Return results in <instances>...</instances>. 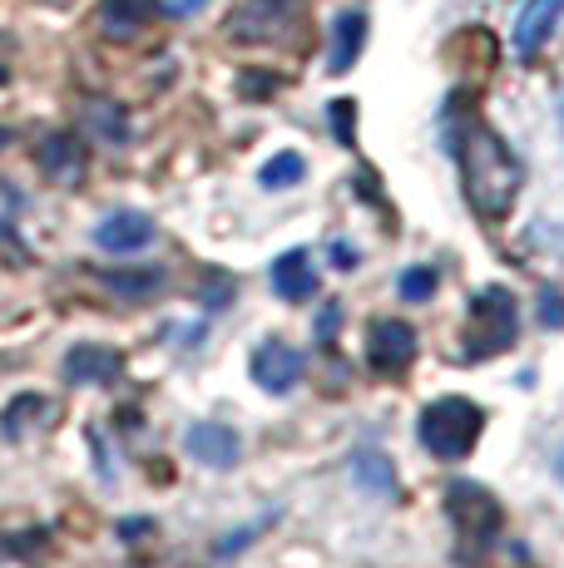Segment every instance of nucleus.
<instances>
[{
	"mask_svg": "<svg viewBox=\"0 0 564 568\" xmlns=\"http://www.w3.org/2000/svg\"><path fill=\"white\" fill-rule=\"evenodd\" d=\"M455 169H461V193L471 203V213L481 223H501L515 207L520 189H525V163L515 159V149L495 134L481 119H465L455 129Z\"/></svg>",
	"mask_w": 564,
	"mask_h": 568,
	"instance_id": "f257e3e1",
	"label": "nucleus"
},
{
	"mask_svg": "<svg viewBox=\"0 0 564 568\" xmlns=\"http://www.w3.org/2000/svg\"><path fill=\"white\" fill-rule=\"evenodd\" d=\"M481 435H485V410L471 396H436L416 415L421 450L441 465H461L481 445Z\"/></svg>",
	"mask_w": 564,
	"mask_h": 568,
	"instance_id": "f03ea898",
	"label": "nucleus"
},
{
	"mask_svg": "<svg viewBox=\"0 0 564 568\" xmlns=\"http://www.w3.org/2000/svg\"><path fill=\"white\" fill-rule=\"evenodd\" d=\"M515 342H520V302L505 282H491V287H481L471 297L461 356L465 362H491V356H505Z\"/></svg>",
	"mask_w": 564,
	"mask_h": 568,
	"instance_id": "7ed1b4c3",
	"label": "nucleus"
},
{
	"mask_svg": "<svg viewBox=\"0 0 564 568\" xmlns=\"http://www.w3.org/2000/svg\"><path fill=\"white\" fill-rule=\"evenodd\" d=\"M446 519H451L455 539L465 544V559L485 554L505 529L501 499H495L485 485H475V479H451L446 485Z\"/></svg>",
	"mask_w": 564,
	"mask_h": 568,
	"instance_id": "20e7f679",
	"label": "nucleus"
},
{
	"mask_svg": "<svg viewBox=\"0 0 564 568\" xmlns=\"http://www.w3.org/2000/svg\"><path fill=\"white\" fill-rule=\"evenodd\" d=\"M416 356H421V336L411 322H401V316H376V322L366 326V366L382 381H401L416 366Z\"/></svg>",
	"mask_w": 564,
	"mask_h": 568,
	"instance_id": "39448f33",
	"label": "nucleus"
},
{
	"mask_svg": "<svg viewBox=\"0 0 564 568\" xmlns=\"http://www.w3.org/2000/svg\"><path fill=\"white\" fill-rule=\"evenodd\" d=\"M228 36L248 45H288L298 36V0H248L243 10H233Z\"/></svg>",
	"mask_w": 564,
	"mask_h": 568,
	"instance_id": "423d86ee",
	"label": "nucleus"
},
{
	"mask_svg": "<svg viewBox=\"0 0 564 568\" xmlns=\"http://www.w3.org/2000/svg\"><path fill=\"white\" fill-rule=\"evenodd\" d=\"M248 371H253V381L268 390V396H288V390L302 381V371H308V356H302L298 346H288L282 336H268V342L253 346Z\"/></svg>",
	"mask_w": 564,
	"mask_h": 568,
	"instance_id": "0eeeda50",
	"label": "nucleus"
},
{
	"mask_svg": "<svg viewBox=\"0 0 564 568\" xmlns=\"http://www.w3.org/2000/svg\"><path fill=\"white\" fill-rule=\"evenodd\" d=\"M183 450L203 469H233L243 460V435L223 420H193L189 430H183Z\"/></svg>",
	"mask_w": 564,
	"mask_h": 568,
	"instance_id": "6e6552de",
	"label": "nucleus"
},
{
	"mask_svg": "<svg viewBox=\"0 0 564 568\" xmlns=\"http://www.w3.org/2000/svg\"><path fill=\"white\" fill-rule=\"evenodd\" d=\"M60 371L70 386H114V381H124V352L104 342H74Z\"/></svg>",
	"mask_w": 564,
	"mask_h": 568,
	"instance_id": "1a4fd4ad",
	"label": "nucleus"
},
{
	"mask_svg": "<svg viewBox=\"0 0 564 568\" xmlns=\"http://www.w3.org/2000/svg\"><path fill=\"white\" fill-rule=\"evenodd\" d=\"M154 217L139 213V207H119V213H110L100 227H94V243L104 247V253L114 257H129V253H144L149 243H154Z\"/></svg>",
	"mask_w": 564,
	"mask_h": 568,
	"instance_id": "9d476101",
	"label": "nucleus"
},
{
	"mask_svg": "<svg viewBox=\"0 0 564 568\" xmlns=\"http://www.w3.org/2000/svg\"><path fill=\"white\" fill-rule=\"evenodd\" d=\"M36 163L46 179L56 183H80L84 179V144L74 134H64V129H56V134H46L36 144Z\"/></svg>",
	"mask_w": 564,
	"mask_h": 568,
	"instance_id": "9b49d317",
	"label": "nucleus"
},
{
	"mask_svg": "<svg viewBox=\"0 0 564 568\" xmlns=\"http://www.w3.org/2000/svg\"><path fill=\"white\" fill-rule=\"evenodd\" d=\"M564 16V0H525V10H520L515 20V50L525 54V60H535L540 50H545V40L555 36Z\"/></svg>",
	"mask_w": 564,
	"mask_h": 568,
	"instance_id": "f8f14e48",
	"label": "nucleus"
},
{
	"mask_svg": "<svg viewBox=\"0 0 564 568\" xmlns=\"http://www.w3.org/2000/svg\"><path fill=\"white\" fill-rule=\"evenodd\" d=\"M273 292L282 302H308L318 297V267H312V253L308 247H292L273 262Z\"/></svg>",
	"mask_w": 564,
	"mask_h": 568,
	"instance_id": "ddd939ff",
	"label": "nucleus"
},
{
	"mask_svg": "<svg viewBox=\"0 0 564 568\" xmlns=\"http://www.w3.org/2000/svg\"><path fill=\"white\" fill-rule=\"evenodd\" d=\"M362 45H366V10H342V16L332 20L328 70L332 74H346L356 60H362Z\"/></svg>",
	"mask_w": 564,
	"mask_h": 568,
	"instance_id": "4468645a",
	"label": "nucleus"
},
{
	"mask_svg": "<svg viewBox=\"0 0 564 568\" xmlns=\"http://www.w3.org/2000/svg\"><path fill=\"white\" fill-rule=\"evenodd\" d=\"M346 469H352V479H356V489H366V495H382V499H396V465H392V455H382V450H352V460H346Z\"/></svg>",
	"mask_w": 564,
	"mask_h": 568,
	"instance_id": "2eb2a0df",
	"label": "nucleus"
},
{
	"mask_svg": "<svg viewBox=\"0 0 564 568\" xmlns=\"http://www.w3.org/2000/svg\"><path fill=\"white\" fill-rule=\"evenodd\" d=\"M154 20V0H100V30L110 40H134Z\"/></svg>",
	"mask_w": 564,
	"mask_h": 568,
	"instance_id": "dca6fc26",
	"label": "nucleus"
},
{
	"mask_svg": "<svg viewBox=\"0 0 564 568\" xmlns=\"http://www.w3.org/2000/svg\"><path fill=\"white\" fill-rule=\"evenodd\" d=\"M36 415H56V406H50L46 396H20V400H10V406H6V420H0V435H6V440H26L36 425H46V420H36Z\"/></svg>",
	"mask_w": 564,
	"mask_h": 568,
	"instance_id": "f3484780",
	"label": "nucleus"
},
{
	"mask_svg": "<svg viewBox=\"0 0 564 568\" xmlns=\"http://www.w3.org/2000/svg\"><path fill=\"white\" fill-rule=\"evenodd\" d=\"M84 124H90L104 144H129V114L114 100H90L84 104Z\"/></svg>",
	"mask_w": 564,
	"mask_h": 568,
	"instance_id": "a211bd4d",
	"label": "nucleus"
},
{
	"mask_svg": "<svg viewBox=\"0 0 564 568\" xmlns=\"http://www.w3.org/2000/svg\"><path fill=\"white\" fill-rule=\"evenodd\" d=\"M100 282L104 287H114L119 297L134 302V297H149V292L164 287V272L159 267H149V272H100Z\"/></svg>",
	"mask_w": 564,
	"mask_h": 568,
	"instance_id": "6ab92c4d",
	"label": "nucleus"
},
{
	"mask_svg": "<svg viewBox=\"0 0 564 568\" xmlns=\"http://www.w3.org/2000/svg\"><path fill=\"white\" fill-rule=\"evenodd\" d=\"M302 173H308L302 154H273L263 169H258V183H263L268 193H278V189H292V183H302Z\"/></svg>",
	"mask_w": 564,
	"mask_h": 568,
	"instance_id": "aec40b11",
	"label": "nucleus"
},
{
	"mask_svg": "<svg viewBox=\"0 0 564 568\" xmlns=\"http://www.w3.org/2000/svg\"><path fill=\"white\" fill-rule=\"evenodd\" d=\"M436 287H441V272L426 267V262H416V267H406L396 277L401 302H431V297H436Z\"/></svg>",
	"mask_w": 564,
	"mask_h": 568,
	"instance_id": "412c9836",
	"label": "nucleus"
},
{
	"mask_svg": "<svg viewBox=\"0 0 564 568\" xmlns=\"http://www.w3.org/2000/svg\"><path fill=\"white\" fill-rule=\"evenodd\" d=\"M268 524H278V509H273V515H268V519H258V524H243V529L223 534V539H219V544H213V554H219V559H238V554H243V549H248V544H253V539H258V534H263V529H268Z\"/></svg>",
	"mask_w": 564,
	"mask_h": 568,
	"instance_id": "4be33fe9",
	"label": "nucleus"
},
{
	"mask_svg": "<svg viewBox=\"0 0 564 568\" xmlns=\"http://www.w3.org/2000/svg\"><path fill=\"white\" fill-rule=\"evenodd\" d=\"M328 119H332V134H338V144L342 149H356V104L352 100H332Z\"/></svg>",
	"mask_w": 564,
	"mask_h": 568,
	"instance_id": "5701e85b",
	"label": "nucleus"
},
{
	"mask_svg": "<svg viewBox=\"0 0 564 568\" xmlns=\"http://www.w3.org/2000/svg\"><path fill=\"white\" fill-rule=\"evenodd\" d=\"M203 307L209 312H228L233 307V277H219V272H209V282H203Z\"/></svg>",
	"mask_w": 564,
	"mask_h": 568,
	"instance_id": "b1692460",
	"label": "nucleus"
},
{
	"mask_svg": "<svg viewBox=\"0 0 564 568\" xmlns=\"http://www.w3.org/2000/svg\"><path fill=\"white\" fill-rule=\"evenodd\" d=\"M540 322H545L550 332L564 326V292L560 287H540Z\"/></svg>",
	"mask_w": 564,
	"mask_h": 568,
	"instance_id": "393cba45",
	"label": "nucleus"
},
{
	"mask_svg": "<svg viewBox=\"0 0 564 568\" xmlns=\"http://www.w3.org/2000/svg\"><path fill=\"white\" fill-rule=\"evenodd\" d=\"M238 90H243L248 100H268V94L278 90V74H243V80H238Z\"/></svg>",
	"mask_w": 564,
	"mask_h": 568,
	"instance_id": "a878e982",
	"label": "nucleus"
},
{
	"mask_svg": "<svg viewBox=\"0 0 564 568\" xmlns=\"http://www.w3.org/2000/svg\"><path fill=\"white\" fill-rule=\"evenodd\" d=\"M338 326H342V307H338V302H328L322 316H318V342L332 346V332H338Z\"/></svg>",
	"mask_w": 564,
	"mask_h": 568,
	"instance_id": "bb28decb",
	"label": "nucleus"
},
{
	"mask_svg": "<svg viewBox=\"0 0 564 568\" xmlns=\"http://www.w3.org/2000/svg\"><path fill=\"white\" fill-rule=\"evenodd\" d=\"M203 6H209V0H164V16H173V20H189V16H199Z\"/></svg>",
	"mask_w": 564,
	"mask_h": 568,
	"instance_id": "cd10ccee",
	"label": "nucleus"
},
{
	"mask_svg": "<svg viewBox=\"0 0 564 568\" xmlns=\"http://www.w3.org/2000/svg\"><path fill=\"white\" fill-rule=\"evenodd\" d=\"M328 253H332V267H342V272L356 267V247H352V243H332Z\"/></svg>",
	"mask_w": 564,
	"mask_h": 568,
	"instance_id": "c85d7f7f",
	"label": "nucleus"
},
{
	"mask_svg": "<svg viewBox=\"0 0 564 568\" xmlns=\"http://www.w3.org/2000/svg\"><path fill=\"white\" fill-rule=\"evenodd\" d=\"M555 475H560V485H564V445H560V455H555Z\"/></svg>",
	"mask_w": 564,
	"mask_h": 568,
	"instance_id": "c756f323",
	"label": "nucleus"
},
{
	"mask_svg": "<svg viewBox=\"0 0 564 568\" xmlns=\"http://www.w3.org/2000/svg\"><path fill=\"white\" fill-rule=\"evenodd\" d=\"M6 144H10V129H6V124H0V149H6Z\"/></svg>",
	"mask_w": 564,
	"mask_h": 568,
	"instance_id": "7c9ffc66",
	"label": "nucleus"
},
{
	"mask_svg": "<svg viewBox=\"0 0 564 568\" xmlns=\"http://www.w3.org/2000/svg\"><path fill=\"white\" fill-rule=\"evenodd\" d=\"M555 247H560V257H564V227H560V233H555Z\"/></svg>",
	"mask_w": 564,
	"mask_h": 568,
	"instance_id": "2f4dec72",
	"label": "nucleus"
},
{
	"mask_svg": "<svg viewBox=\"0 0 564 568\" xmlns=\"http://www.w3.org/2000/svg\"><path fill=\"white\" fill-rule=\"evenodd\" d=\"M560 134H564V100H560Z\"/></svg>",
	"mask_w": 564,
	"mask_h": 568,
	"instance_id": "473e14b6",
	"label": "nucleus"
},
{
	"mask_svg": "<svg viewBox=\"0 0 564 568\" xmlns=\"http://www.w3.org/2000/svg\"><path fill=\"white\" fill-rule=\"evenodd\" d=\"M0 84H6V64H0Z\"/></svg>",
	"mask_w": 564,
	"mask_h": 568,
	"instance_id": "72a5a7b5",
	"label": "nucleus"
}]
</instances>
